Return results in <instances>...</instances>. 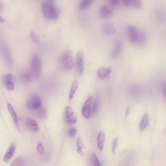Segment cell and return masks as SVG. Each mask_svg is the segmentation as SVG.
Wrapping results in <instances>:
<instances>
[{
	"label": "cell",
	"mask_w": 166,
	"mask_h": 166,
	"mask_svg": "<svg viewBox=\"0 0 166 166\" xmlns=\"http://www.w3.org/2000/svg\"><path fill=\"white\" fill-rule=\"evenodd\" d=\"M126 30L128 39L132 44L141 45L146 42V35L142 30L131 25H127Z\"/></svg>",
	"instance_id": "1"
},
{
	"label": "cell",
	"mask_w": 166,
	"mask_h": 166,
	"mask_svg": "<svg viewBox=\"0 0 166 166\" xmlns=\"http://www.w3.org/2000/svg\"><path fill=\"white\" fill-rule=\"evenodd\" d=\"M59 65L64 71L70 70L74 66L73 58L72 52L67 50L63 52L58 58Z\"/></svg>",
	"instance_id": "2"
},
{
	"label": "cell",
	"mask_w": 166,
	"mask_h": 166,
	"mask_svg": "<svg viewBox=\"0 0 166 166\" xmlns=\"http://www.w3.org/2000/svg\"><path fill=\"white\" fill-rule=\"evenodd\" d=\"M41 9L43 15L48 19L56 20L59 17V12L54 4L44 2L42 4Z\"/></svg>",
	"instance_id": "3"
},
{
	"label": "cell",
	"mask_w": 166,
	"mask_h": 166,
	"mask_svg": "<svg viewBox=\"0 0 166 166\" xmlns=\"http://www.w3.org/2000/svg\"><path fill=\"white\" fill-rule=\"evenodd\" d=\"M41 67L40 58L37 53H35L32 56L30 64V68L31 74L35 77L39 76Z\"/></svg>",
	"instance_id": "4"
},
{
	"label": "cell",
	"mask_w": 166,
	"mask_h": 166,
	"mask_svg": "<svg viewBox=\"0 0 166 166\" xmlns=\"http://www.w3.org/2000/svg\"><path fill=\"white\" fill-rule=\"evenodd\" d=\"M64 117L67 124L69 125L74 124L77 121V117L70 106H67L64 111Z\"/></svg>",
	"instance_id": "5"
},
{
	"label": "cell",
	"mask_w": 166,
	"mask_h": 166,
	"mask_svg": "<svg viewBox=\"0 0 166 166\" xmlns=\"http://www.w3.org/2000/svg\"><path fill=\"white\" fill-rule=\"evenodd\" d=\"M42 100L40 96L34 94L31 96L28 100L27 106L30 109L37 110L40 108Z\"/></svg>",
	"instance_id": "6"
},
{
	"label": "cell",
	"mask_w": 166,
	"mask_h": 166,
	"mask_svg": "<svg viewBox=\"0 0 166 166\" xmlns=\"http://www.w3.org/2000/svg\"><path fill=\"white\" fill-rule=\"evenodd\" d=\"M93 98L90 96L85 101L82 109V114L87 119H89L92 114L91 106Z\"/></svg>",
	"instance_id": "7"
},
{
	"label": "cell",
	"mask_w": 166,
	"mask_h": 166,
	"mask_svg": "<svg viewBox=\"0 0 166 166\" xmlns=\"http://www.w3.org/2000/svg\"><path fill=\"white\" fill-rule=\"evenodd\" d=\"M76 68L77 72L79 76H81L84 72L83 53L82 50L79 51L77 53L76 58Z\"/></svg>",
	"instance_id": "8"
},
{
	"label": "cell",
	"mask_w": 166,
	"mask_h": 166,
	"mask_svg": "<svg viewBox=\"0 0 166 166\" xmlns=\"http://www.w3.org/2000/svg\"><path fill=\"white\" fill-rule=\"evenodd\" d=\"M103 30L106 35L111 36L116 33L117 28L115 24L113 22L109 21H107L104 25Z\"/></svg>",
	"instance_id": "9"
},
{
	"label": "cell",
	"mask_w": 166,
	"mask_h": 166,
	"mask_svg": "<svg viewBox=\"0 0 166 166\" xmlns=\"http://www.w3.org/2000/svg\"><path fill=\"white\" fill-rule=\"evenodd\" d=\"M3 81L5 87L10 91H12L15 89L14 79L12 74L8 73L3 77Z\"/></svg>",
	"instance_id": "10"
},
{
	"label": "cell",
	"mask_w": 166,
	"mask_h": 166,
	"mask_svg": "<svg viewBox=\"0 0 166 166\" xmlns=\"http://www.w3.org/2000/svg\"><path fill=\"white\" fill-rule=\"evenodd\" d=\"M24 124L26 128L31 131L36 132L39 130V126L37 122L31 118H26L24 120Z\"/></svg>",
	"instance_id": "11"
},
{
	"label": "cell",
	"mask_w": 166,
	"mask_h": 166,
	"mask_svg": "<svg viewBox=\"0 0 166 166\" xmlns=\"http://www.w3.org/2000/svg\"><path fill=\"white\" fill-rule=\"evenodd\" d=\"M99 15L101 18L107 19L112 17V13L111 9L108 6L104 5L100 9Z\"/></svg>",
	"instance_id": "12"
},
{
	"label": "cell",
	"mask_w": 166,
	"mask_h": 166,
	"mask_svg": "<svg viewBox=\"0 0 166 166\" xmlns=\"http://www.w3.org/2000/svg\"><path fill=\"white\" fill-rule=\"evenodd\" d=\"M111 72V68L109 67H101L98 71L97 76L100 79H104L109 76Z\"/></svg>",
	"instance_id": "13"
},
{
	"label": "cell",
	"mask_w": 166,
	"mask_h": 166,
	"mask_svg": "<svg viewBox=\"0 0 166 166\" xmlns=\"http://www.w3.org/2000/svg\"><path fill=\"white\" fill-rule=\"evenodd\" d=\"M122 48V43L120 39L116 41L114 49L112 51L111 57L112 59L115 60L119 56Z\"/></svg>",
	"instance_id": "14"
},
{
	"label": "cell",
	"mask_w": 166,
	"mask_h": 166,
	"mask_svg": "<svg viewBox=\"0 0 166 166\" xmlns=\"http://www.w3.org/2000/svg\"><path fill=\"white\" fill-rule=\"evenodd\" d=\"M15 144L13 143H12L4 157L3 160L5 162H8L12 159L15 152Z\"/></svg>",
	"instance_id": "15"
},
{
	"label": "cell",
	"mask_w": 166,
	"mask_h": 166,
	"mask_svg": "<svg viewBox=\"0 0 166 166\" xmlns=\"http://www.w3.org/2000/svg\"><path fill=\"white\" fill-rule=\"evenodd\" d=\"M7 107L8 109L13 120L14 124L16 127L18 128V129L19 130L18 118L17 114H16L11 105L8 103L7 105Z\"/></svg>",
	"instance_id": "16"
},
{
	"label": "cell",
	"mask_w": 166,
	"mask_h": 166,
	"mask_svg": "<svg viewBox=\"0 0 166 166\" xmlns=\"http://www.w3.org/2000/svg\"><path fill=\"white\" fill-rule=\"evenodd\" d=\"M105 140L104 133L102 131H100L97 138V143L98 147L101 151L103 149Z\"/></svg>",
	"instance_id": "17"
},
{
	"label": "cell",
	"mask_w": 166,
	"mask_h": 166,
	"mask_svg": "<svg viewBox=\"0 0 166 166\" xmlns=\"http://www.w3.org/2000/svg\"><path fill=\"white\" fill-rule=\"evenodd\" d=\"M149 120L148 114L146 113L143 115L141 122L140 127L141 131H143L146 129L148 124Z\"/></svg>",
	"instance_id": "18"
},
{
	"label": "cell",
	"mask_w": 166,
	"mask_h": 166,
	"mask_svg": "<svg viewBox=\"0 0 166 166\" xmlns=\"http://www.w3.org/2000/svg\"><path fill=\"white\" fill-rule=\"evenodd\" d=\"M78 82L77 80H74L72 83L70 93L69 95V99L71 100L73 98L78 87Z\"/></svg>",
	"instance_id": "19"
},
{
	"label": "cell",
	"mask_w": 166,
	"mask_h": 166,
	"mask_svg": "<svg viewBox=\"0 0 166 166\" xmlns=\"http://www.w3.org/2000/svg\"><path fill=\"white\" fill-rule=\"evenodd\" d=\"M156 17L160 22L164 23L166 20V17L165 13L161 9H158L156 12Z\"/></svg>",
	"instance_id": "20"
},
{
	"label": "cell",
	"mask_w": 166,
	"mask_h": 166,
	"mask_svg": "<svg viewBox=\"0 0 166 166\" xmlns=\"http://www.w3.org/2000/svg\"><path fill=\"white\" fill-rule=\"evenodd\" d=\"M94 1V0H83L79 5V9L83 10L87 8Z\"/></svg>",
	"instance_id": "21"
},
{
	"label": "cell",
	"mask_w": 166,
	"mask_h": 166,
	"mask_svg": "<svg viewBox=\"0 0 166 166\" xmlns=\"http://www.w3.org/2000/svg\"><path fill=\"white\" fill-rule=\"evenodd\" d=\"M37 110V113L39 117L42 119H45L46 116V112L45 109L40 107Z\"/></svg>",
	"instance_id": "22"
},
{
	"label": "cell",
	"mask_w": 166,
	"mask_h": 166,
	"mask_svg": "<svg viewBox=\"0 0 166 166\" xmlns=\"http://www.w3.org/2000/svg\"><path fill=\"white\" fill-rule=\"evenodd\" d=\"M20 78L21 81L24 83H27L30 81L31 76L29 73L25 72L21 74Z\"/></svg>",
	"instance_id": "23"
},
{
	"label": "cell",
	"mask_w": 166,
	"mask_h": 166,
	"mask_svg": "<svg viewBox=\"0 0 166 166\" xmlns=\"http://www.w3.org/2000/svg\"><path fill=\"white\" fill-rule=\"evenodd\" d=\"M131 4L137 9H140L142 7V3L141 0H131Z\"/></svg>",
	"instance_id": "24"
},
{
	"label": "cell",
	"mask_w": 166,
	"mask_h": 166,
	"mask_svg": "<svg viewBox=\"0 0 166 166\" xmlns=\"http://www.w3.org/2000/svg\"><path fill=\"white\" fill-rule=\"evenodd\" d=\"M91 161L93 165L95 166H101L100 164L99 161L97 156L95 154L93 153L91 157Z\"/></svg>",
	"instance_id": "25"
},
{
	"label": "cell",
	"mask_w": 166,
	"mask_h": 166,
	"mask_svg": "<svg viewBox=\"0 0 166 166\" xmlns=\"http://www.w3.org/2000/svg\"><path fill=\"white\" fill-rule=\"evenodd\" d=\"M77 132L76 128L72 127L69 128L68 131V135L69 137L72 138L76 135Z\"/></svg>",
	"instance_id": "26"
},
{
	"label": "cell",
	"mask_w": 166,
	"mask_h": 166,
	"mask_svg": "<svg viewBox=\"0 0 166 166\" xmlns=\"http://www.w3.org/2000/svg\"><path fill=\"white\" fill-rule=\"evenodd\" d=\"M37 153L40 156H42L44 153V148L41 143L37 144L36 147Z\"/></svg>",
	"instance_id": "27"
},
{
	"label": "cell",
	"mask_w": 166,
	"mask_h": 166,
	"mask_svg": "<svg viewBox=\"0 0 166 166\" xmlns=\"http://www.w3.org/2000/svg\"><path fill=\"white\" fill-rule=\"evenodd\" d=\"M23 163L22 159L21 157H18L14 160L11 166H21Z\"/></svg>",
	"instance_id": "28"
},
{
	"label": "cell",
	"mask_w": 166,
	"mask_h": 166,
	"mask_svg": "<svg viewBox=\"0 0 166 166\" xmlns=\"http://www.w3.org/2000/svg\"><path fill=\"white\" fill-rule=\"evenodd\" d=\"M30 36L32 40L36 43H38L39 39L38 36H37L34 31H31V32Z\"/></svg>",
	"instance_id": "29"
},
{
	"label": "cell",
	"mask_w": 166,
	"mask_h": 166,
	"mask_svg": "<svg viewBox=\"0 0 166 166\" xmlns=\"http://www.w3.org/2000/svg\"><path fill=\"white\" fill-rule=\"evenodd\" d=\"M119 138H116L113 142V146H112V152L113 153H115L118 144Z\"/></svg>",
	"instance_id": "30"
},
{
	"label": "cell",
	"mask_w": 166,
	"mask_h": 166,
	"mask_svg": "<svg viewBox=\"0 0 166 166\" xmlns=\"http://www.w3.org/2000/svg\"><path fill=\"white\" fill-rule=\"evenodd\" d=\"M98 107V101L96 100H94L92 109V114L95 115L97 112Z\"/></svg>",
	"instance_id": "31"
},
{
	"label": "cell",
	"mask_w": 166,
	"mask_h": 166,
	"mask_svg": "<svg viewBox=\"0 0 166 166\" xmlns=\"http://www.w3.org/2000/svg\"><path fill=\"white\" fill-rule=\"evenodd\" d=\"M77 146L78 148L84 149L85 147L81 138H79L77 141Z\"/></svg>",
	"instance_id": "32"
},
{
	"label": "cell",
	"mask_w": 166,
	"mask_h": 166,
	"mask_svg": "<svg viewBox=\"0 0 166 166\" xmlns=\"http://www.w3.org/2000/svg\"><path fill=\"white\" fill-rule=\"evenodd\" d=\"M125 6L127 7H130L132 4L131 0H122Z\"/></svg>",
	"instance_id": "33"
},
{
	"label": "cell",
	"mask_w": 166,
	"mask_h": 166,
	"mask_svg": "<svg viewBox=\"0 0 166 166\" xmlns=\"http://www.w3.org/2000/svg\"><path fill=\"white\" fill-rule=\"evenodd\" d=\"M109 1L112 6L115 7L118 6L120 2V0H109Z\"/></svg>",
	"instance_id": "34"
},
{
	"label": "cell",
	"mask_w": 166,
	"mask_h": 166,
	"mask_svg": "<svg viewBox=\"0 0 166 166\" xmlns=\"http://www.w3.org/2000/svg\"><path fill=\"white\" fill-rule=\"evenodd\" d=\"M78 153L81 156L84 155V152L83 151V149L78 148L77 150Z\"/></svg>",
	"instance_id": "35"
},
{
	"label": "cell",
	"mask_w": 166,
	"mask_h": 166,
	"mask_svg": "<svg viewBox=\"0 0 166 166\" xmlns=\"http://www.w3.org/2000/svg\"><path fill=\"white\" fill-rule=\"evenodd\" d=\"M44 2L54 5L55 3V0H45Z\"/></svg>",
	"instance_id": "36"
},
{
	"label": "cell",
	"mask_w": 166,
	"mask_h": 166,
	"mask_svg": "<svg viewBox=\"0 0 166 166\" xmlns=\"http://www.w3.org/2000/svg\"><path fill=\"white\" fill-rule=\"evenodd\" d=\"M130 107H128V108H127L126 112V117H127L128 115H129L130 113Z\"/></svg>",
	"instance_id": "37"
},
{
	"label": "cell",
	"mask_w": 166,
	"mask_h": 166,
	"mask_svg": "<svg viewBox=\"0 0 166 166\" xmlns=\"http://www.w3.org/2000/svg\"><path fill=\"white\" fill-rule=\"evenodd\" d=\"M4 21V19L0 16V23H3Z\"/></svg>",
	"instance_id": "38"
},
{
	"label": "cell",
	"mask_w": 166,
	"mask_h": 166,
	"mask_svg": "<svg viewBox=\"0 0 166 166\" xmlns=\"http://www.w3.org/2000/svg\"><path fill=\"white\" fill-rule=\"evenodd\" d=\"M3 8V4L1 3V2H0V11H1L2 10Z\"/></svg>",
	"instance_id": "39"
}]
</instances>
